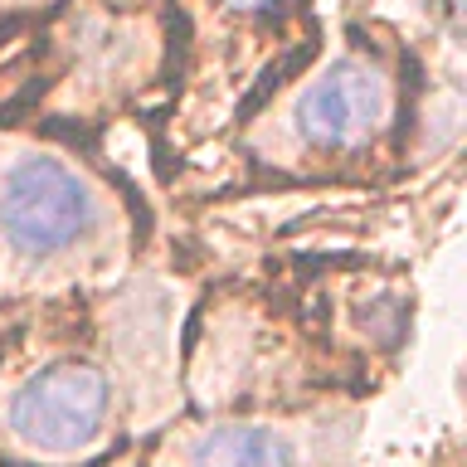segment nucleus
<instances>
[{"label": "nucleus", "instance_id": "nucleus-1", "mask_svg": "<svg viewBox=\"0 0 467 467\" xmlns=\"http://www.w3.org/2000/svg\"><path fill=\"white\" fill-rule=\"evenodd\" d=\"M93 224V195L68 166L49 156L20 161L0 185V234L15 254L54 258Z\"/></svg>", "mask_w": 467, "mask_h": 467}, {"label": "nucleus", "instance_id": "nucleus-2", "mask_svg": "<svg viewBox=\"0 0 467 467\" xmlns=\"http://www.w3.org/2000/svg\"><path fill=\"white\" fill-rule=\"evenodd\" d=\"M108 375L98 365L83 360H64L49 370L29 375L25 389H15L10 400V429L25 438L29 448L44 452H73L102 429L108 414Z\"/></svg>", "mask_w": 467, "mask_h": 467}, {"label": "nucleus", "instance_id": "nucleus-3", "mask_svg": "<svg viewBox=\"0 0 467 467\" xmlns=\"http://www.w3.org/2000/svg\"><path fill=\"white\" fill-rule=\"evenodd\" d=\"M385 117V78L370 64H336L297 102V131L321 151L365 141Z\"/></svg>", "mask_w": 467, "mask_h": 467}, {"label": "nucleus", "instance_id": "nucleus-4", "mask_svg": "<svg viewBox=\"0 0 467 467\" xmlns=\"http://www.w3.org/2000/svg\"><path fill=\"white\" fill-rule=\"evenodd\" d=\"M195 467H292V452L273 429L244 423V429L204 433L195 448Z\"/></svg>", "mask_w": 467, "mask_h": 467}, {"label": "nucleus", "instance_id": "nucleus-5", "mask_svg": "<svg viewBox=\"0 0 467 467\" xmlns=\"http://www.w3.org/2000/svg\"><path fill=\"white\" fill-rule=\"evenodd\" d=\"M234 10H263V5H277V0H229Z\"/></svg>", "mask_w": 467, "mask_h": 467}]
</instances>
